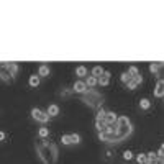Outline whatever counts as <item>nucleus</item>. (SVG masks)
Instances as JSON below:
<instances>
[{
  "label": "nucleus",
  "instance_id": "obj_1",
  "mask_svg": "<svg viewBox=\"0 0 164 164\" xmlns=\"http://www.w3.org/2000/svg\"><path fill=\"white\" fill-rule=\"evenodd\" d=\"M36 151L43 164H54L57 161V148L52 143L46 141V139L36 144Z\"/></svg>",
  "mask_w": 164,
  "mask_h": 164
},
{
  "label": "nucleus",
  "instance_id": "obj_2",
  "mask_svg": "<svg viewBox=\"0 0 164 164\" xmlns=\"http://www.w3.org/2000/svg\"><path fill=\"white\" fill-rule=\"evenodd\" d=\"M116 126V136L113 139V143H121L125 138H128L133 131V125L128 116H118V120L115 123Z\"/></svg>",
  "mask_w": 164,
  "mask_h": 164
},
{
  "label": "nucleus",
  "instance_id": "obj_3",
  "mask_svg": "<svg viewBox=\"0 0 164 164\" xmlns=\"http://www.w3.org/2000/svg\"><path fill=\"white\" fill-rule=\"evenodd\" d=\"M102 100H103L102 95L93 89H87L84 92V97H82V102H85L90 108H100Z\"/></svg>",
  "mask_w": 164,
  "mask_h": 164
},
{
  "label": "nucleus",
  "instance_id": "obj_4",
  "mask_svg": "<svg viewBox=\"0 0 164 164\" xmlns=\"http://www.w3.org/2000/svg\"><path fill=\"white\" fill-rule=\"evenodd\" d=\"M16 72H18V66L15 62L10 64H0V79L5 82H13Z\"/></svg>",
  "mask_w": 164,
  "mask_h": 164
},
{
  "label": "nucleus",
  "instance_id": "obj_5",
  "mask_svg": "<svg viewBox=\"0 0 164 164\" xmlns=\"http://www.w3.org/2000/svg\"><path fill=\"white\" fill-rule=\"evenodd\" d=\"M31 116L36 121H39V123H48V120H49V116L46 115L44 112H41L39 108H33L31 110Z\"/></svg>",
  "mask_w": 164,
  "mask_h": 164
},
{
  "label": "nucleus",
  "instance_id": "obj_6",
  "mask_svg": "<svg viewBox=\"0 0 164 164\" xmlns=\"http://www.w3.org/2000/svg\"><path fill=\"white\" fill-rule=\"evenodd\" d=\"M116 120H118V115H116L115 112H107L105 113V116H103V121H105V125H115L116 123Z\"/></svg>",
  "mask_w": 164,
  "mask_h": 164
},
{
  "label": "nucleus",
  "instance_id": "obj_7",
  "mask_svg": "<svg viewBox=\"0 0 164 164\" xmlns=\"http://www.w3.org/2000/svg\"><path fill=\"white\" fill-rule=\"evenodd\" d=\"M108 82H110V72L108 71H103V74L97 79V84H100L102 87H105V85H108Z\"/></svg>",
  "mask_w": 164,
  "mask_h": 164
},
{
  "label": "nucleus",
  "instance_id": "obj_8",
  "mask_svg": "<svg viewBox=\"0 0 164 164\" xmlns=\"http://www.w3.org/2000/svg\"><path fill=\"white\" fill-rule=\"evenodd\" d=\"M164 95V82H162V79H159L157 80V84H156V87H154V97H162Z\"/></svg>",
  "mask_w": 164,
  "mask_h": 164
},
{
  "label": "nucleus",
  "instance_id": "obj_9",
  "mask_svg": "<svg viewBox=\"0 0 164 164\" xmlns=\"http://www.w3.org/2000/svg\"><path fill=\"white\" fill-rule=\"evenodd\" d=\"M72 90H74V92H77V93H84V92L87 90V85H85V82L77 80V82H75V84H74Z\"/></svg>",
  "mask_w": 164,
  "mask_h": 164
},
{
  "label": "nucleus",
  "instance_id": "obj_10",
  "mask_svg": "<svg viewBox=\"0 0 164 164\" xmlns=\"http://www.w3.org/2000/svg\"><path fill=\"white\" fill-rule=\"evenodd\" d=\"M46 115H48V116H57V115H59V107H57V105H49Z\"/></svg>",
  "mask_w": 164,
  "mask_h": 164
},
{
  "label": "nucleus",
  "instance_id": "obj_11",
  "mask_svg": "<svg viewBox=\"0 0 164 164\" xmlns=\"http://www.w3.org/2000/svg\"><path fill=\"white\" fill-rule=\"evenodd\" d=\"M38 75H41V77H48L49 75V67L46 66V64H41L39 71H38Z\"/></svg>",
  "mask_w": 164,
  "mask_h": 164
},
{
  "label": "nucleus",
  "instance_id": "obj_12",
  "mask_svg": "<svg viewBox=\"0 0 164 164\" xmlns=\"http://www.w3.org/2000/svg\"><path fill=\"white\" fill-rule=\"evenodd\" d=\"M162 67V62H151L149 64V71L153 74H159V69Z\"/></svg>",
  "mask_w": 164,
  "mask_h": 164
},
{
  "label": "nucleus",
  "instance_id": "obj_13",
  "mask_svg": "<svg viewBox=\"0 0 164 164\" xmlns=\"http://www.w3.org/2000/svg\"><path fill=\"white\" fill-rule=\"evenodd\" d=\"M103 74V69H102V66H95V67H93L92 69V77H95V79H98V77H100V75Z\"/></svg>",
  "mask_w": 164,
  "mask_h": 164
},
{
  "label": "nucleus",
  "instance_id": "obj_14",
  "mask_svg": "<svg viewBox=\"0 0 164 164\" xmlns=\"http://www.w3.org/2000/svg\"><path fill=\"white\" fill-rule=\"evenodd\" d=\"M28 84H30V87H38L39 85V75H30V80H28Z\"/></svg>",
  "mask_w": 164,
  "mask_h": 164
},
{
  "label": "nucleus",
  "instance_id": "obj_15",
  "mask_svg": "<svg viewBox=\"0 0 164 164\" xmlns=\"http://www.w3.org/2000/svg\"><path fill=\"white\" fill-rule=\"evenodd\" d=\"M85 85H87V89H92V87H95L97 85V79L95 77H92V75H89L85 80Z\"/></svg>",
  "mask_w": 164,
  "mask_h": 164
},
{
  "label": "nucleus",
  "instance_id": "obj_16",
  "mask_svg": "<svg viewBox=\"0 0 164 164\" xmlns=\"http://www.w3.org/2000/svg\"><path fill=\"white\" fill-rule=\"evenodd\" d=\"M75 75H79V77H84V75H87V67H85V66H79L77 69H75Z\"/></svg>",
  "mask_w": 164,
  "mask_h": 164
},
{
  "label": "nucleus",
  "instance_id": "obj_17",
  "mask_svg": "<svg viewBox=\"0 0 164 164\" xmlns=\"http://www.w3.org/2000/svg\"><path fill=\"white\" fill-rule=\"evenodd\" d=\"M128 74H130V77H131V79H134L136 75H139V71H138V67L131 66V67H128Z\"/></svg>",
  "mask_w": 164,
  "mask_h": 164
},
{
  "label": "nucleus",
  "instance_id": "obj_18",
  "mask_svg": "<svg viewBox=\"0 0 164 164\" xmlns=\"http://www.w3.org/2000/svg\"><path fill=\"white\" fill-rule=\"evenodd\" d=\"M139 107H141L143 110H148L151 107V102L148 100V98H141V100H139Z\"/></svg>",
  "mask_w": 164,
  "mask_h": 164
},
{
  "label": "nucleus",
  "instance_id": "obj_19",
  "mask_svg": "<svg viewBox=\"0 0 164 164\" xmlns=\"http://www.w3.org/2000/svg\"><path fill=\"white\" fill-rule=\"evenodd\" d=\"M95 126H97V130H98V131H103L105 128H107V125H105V121H103V120H97V118H95Z\"/></svg>",
  "mask_w": 164,
  "mask_h": 164
},
{
  "label": "nucleus",
  "instance_id": "obj_20",
  "mask_svg": "<svg viewBox=\"0 0 164 164\" xmlns=\"http://www.w3.org/2000/svg\"><path fill=\"white\" fill-rule=\"evenodd\" d=\"M61 143H62V144H72L71 134H62V138H61Z\"/></svg>",
  "mask_w": 164,
  "mask_h": 164
},
{
  "label": "nucleus",
  "instance_id": "obj_21",
  "mask_svg": "<svg viewBox=\"0 0 164 164\" xmlns=\"http://www.w3.org/2000/svg\"><path fill=\"white\" fill-rule=\"evenodd\" d=\"M38 134H39L41 138H46V136L49 134V130H48L46 126H41V128H39V131H38Z\"/></svg>",
  "mask_w": 164,
  "mask_h": 164
},
{
  "label": "nucleus",
  "instance_id": "obj_22",
  "mask_svg": "<svg viewBox=\"0 0 164 164\" xmlns=\"http://www.w3.org/2000/svg\"><path fill=\"white\" fill-rule=\"evenodd\" d=\"M120 79H121V82H123V84H128V82L131 80V77H130V74H128V72H123Z\"/></svg>",
  "mask_w": 164,
  "mask_h": 164
},
{
  "label": "nucleus",
  "instance_id": "obj_23",
  "mask_svg": "<svg viewBox=\"0 0 164 164\" xmlns=\"http://www.w3.org/2000/svg\"><path fill=\"white\" fill-rule=\"evenodd\" d=\"M136 161H138L139 164H146V154H144V153H139V154L136 156Z\"/></svg>",
  "mask_w": 164,
  "mask_h": 164
},
{
  "label": "nucleus",
  "instance_id": "obj_24",
  "mask_svg": "<svg viewBox=\"0 0 164 164\" xmlns=\"http://www.w3.org/2000/svg\"><path fill=\"white\" fill-rule=\"evenodd\" d=\"M105 113H107V112H105L103 108H98V110H97V116H95V118H97V120H103Z\"/></svg>",
  "mask_w": 164,
  "mask_h": 164
},
{
  "label": "nucleus",
  "instance_id": "obj_25",
  "mask_svg": "<svg viewBox=\"0 0 164 164\" xmlns=\"http://www.w3.org/2000/svg\"><path fill=\"white\" fill-rule=\"evenodd\" d=\"M123 159H126V161H130V159H133V153L130 149H126L125 153H123Z\"/></svg>",
  "mask_w": 164,
  "mask_h": 164
},
{
  "label": "nucleus",
  "instance_id": "obj_26",
  "mask_svg": "<svg viewBox=\"0 0 164 164\" xmlns=\"http://www.w3.org/2000/svg\"><path fill=\"white\" fill-rule=\"evenodd\" d=\"M71 139H72V143H80V134H77V133H72L71 134Z\"/></svg>",
  "mask_w": 164,
  "mask_h": 164
},
{
  "label": "nucleus",
  "instance_id": "obj_27",
  "mask_svg": "<svg viewBox=\"0 0 164 164\" xmlns=\"http://www.w3.org/2000/svg\"><path fill=\"white\" fill-rule=\"evenodd\" d=\"M136 85H138V84H136V82H134L133 79H131V80L126 84V87H128V89H130V90H134V89H136Z\"/></svg>",
  "mask_w": 164,
  "mask_h": 164
},
{
  "label": "nucleus",
  "instance_id": "obj_28",
  "mask_svg": "<svg viewBox=\"0 0 164 164\" xmlns=\"http://www.w3.org/2000/svg\"><path fill=\"white\" fill-rule=\"evenodd\" d=\"M98 139H100V141H105V133L103 131H98Z\"/></svg>",
  "mask_w": 164,
  "mask_h": 164
},
{
  "label": "nucleus",
  "instance_id": "obj_29",
  "mask_svg": "<svg viewBox=\"0 0 164 164\" xmlns=\"http://www.w3.org/2000/svg\"><path fill=\"white\" fill-rule=\"evenodd\" d=\"M3 139H5V133L0 131V141H3Z\"/></svg>",
  "mask_w": 164,
  "mask_h": 164
}]
</instances>
